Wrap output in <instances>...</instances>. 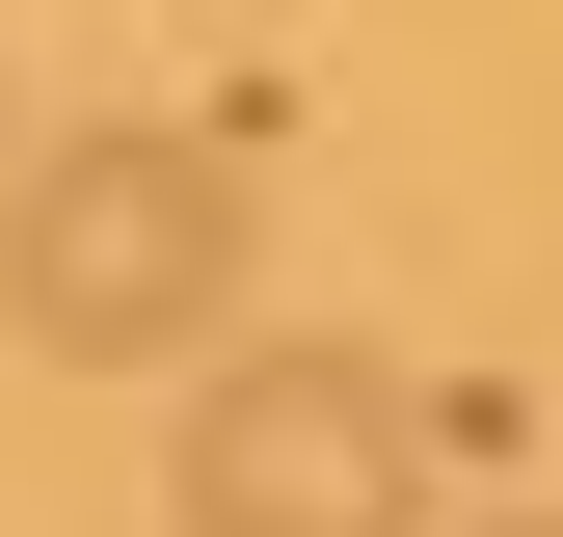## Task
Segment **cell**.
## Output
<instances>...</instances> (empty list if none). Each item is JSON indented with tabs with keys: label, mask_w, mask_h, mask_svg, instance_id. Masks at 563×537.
<instances>
[{
	"label": "cell",
	"mask_w": 563,
	"mask_h": 537,
	"mask_svg": "<svg viewBox=\"0 0 563 537\" xmlns=\"http://www.w3.org/2000/svg\"><path fill=\"white\" fill-rule=\"evenodd\" d=\"M0 322H27L54 376H162L242 322V162L216 134H54L27 188H0Z\"/></svg>",
	"instance_id": "6da1fadb"
},
{
	"label": "cell",
	"mask_w": 563,
	"mask_h": 537,
	"mask_svg": "<svg viewBox=\"0 0 563 537\" xmlns=\"http://www.w3.org/2000/svg\"><path fill=\"white\" fill-rule=\"evenodd\" d=\"M162 511L188 537H430V403L376 350H216L162 430Z\"/></svg>",
	"instance_id": "7a4b0ae2"
},
{
	"label": "cell",
	"mask_w": 563,
	"mask_h": 537,
	"mask_svg": "<svg viewBox=\"0 0 563 537\" xmlns=\"http://www.w3.org/2000/svg\"><path fill=\"white\" fill-rule=\"evenodd\" d=\"M0 188H27V134H0Z\"/></svg>",
	"instance_id": "3957f363"
},
{
	"label": "cell",
	"mask_w": 563,
	"mask_h": 537,
	"mask_svg": "<svg viewBox=\"0 0 563 537\" xmlns=\"http://www.w3.org/2000/svg\"><path fill=\"white\" fill-rule=\"evenodd\" d=\"M510 537H563V511H510Z\"/></svg>",
	"instance_id": "277c9868"
}]
</instances>
